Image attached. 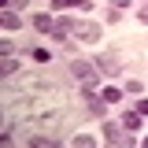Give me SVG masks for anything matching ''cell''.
<instances>
[{
	"mask_svg": "<svg viewBox=\"0 0 148 148\" xmlns=\"http://www.w3.org/2000/svg\"><path fill=\"white\" fill-rule=\"evenodd\" d=\"M122 126H126V130H133V133H137V130H141V115H137V111H130L126 119H122Z\"/></svg>",
	"mask_w": 148,
	"mask_h": 148,
	"instance_id": "obj_9",
	"label": "cell"
},
{
	"mask_svg": "<svg viewBox=\"0 0 148 148\" xmlns=\"http://www.w3.org/2000/svg\"><path fill=\"white\" fill-rule=\"evenodd\" d=\"M137 18H141V22L148 26V8H141V11H137Z\"/></svg>",
	"mask_w": 148,
	"mask_h": 148,
	"instance_id": "obj_16",
	"label": "cell"
},
{
	"mask_svg": "<svg viewBox=\"0 0 148 148\" xmlns=\"http://www.w3.org/2000/svg\"><path fill=\"white\" fill-rule=\"evenodd\" d=\"M108 4H111V8H126L130 0H108Z\"/></svg>",
	"mask_w": 148,
	"mask_h": 148,
	"instance_id": "obj_17",
	"label": "cell"
},
{
	"mask_svg": "<svg viewBox=\"0 0 148 148\" xmlns=\"http://www.w3.org/2000/svg\"><path fill=\"white\" fill-rule=\"evenodd\" d=\"M56 37H78L85 45H96L100 41V26L96 22H82V18H63L56 26Z\"/></svg>",
	"mask_w": 148,
	"mask_h": 148,
	"instance_id": "obj_1",
	"label": "cell"
},
{
	"mask_svg": "<svg viewBox=\"0 0 148 148\" xmlns=\"http://www.w3.org/2000/svg\"><path fill=\"white\" fill-rule=\"evenodd\" d=\"M119 96H122V92H119V89H111V85H108V89H104V96H100V100H108V104H115Z\"/></svg>",
	"mask_w": 148,
	"mask_h": 148,
	"instance_id": "obj_12",
	"label": "cell"
},
{
	"mask_svg": "<svg viewBox=\"0 0 148 148\" xmlns=\"http://www.w3.org/2000/svg\"><path fill=\"white\" fill-rule=\"evenodd\" d=\"M74 4L78 8H89V0H52V8H74Z\"/></svg>",
	"mask_w": 148,
	"mask_h": 148,
	"instance_id": "obj_11",
	"label": "cell"
},
{
	"mask_svg": "<svg viewBox=\"0 0 148 148\" xmlns=\"http://www.w3.org/2000/svg\"><path fill=\"white\" fill-rule=\"evenodd\" d=\"M145 148H148V137H145Z\"/></svg>",
	"mask_w": 148,
	"mask_h": 148,
	"instance_id": "obj_18",
	"label": "cell"
},
{
	"mask_svg": "<svg viewBox=\"0 0 148 148\" xmlns=\"http://www.w3.org/2000/svg\"><path fill=\"white\" fill-rule=\"evenodd\" d=\"M34 26H37V30H41V34H48V30H52V34H56V22H52V18H48V15H45V11H41V15H34Z\"/></svg>",
	"mask_w": 148,
	"mask_h": 148,
	"instance_id": "obj_5",
	"label": "cell"
},
{
	"mask_svg": "<svg viewBox=\"0 0 148 148\" xmlns=\"http://www.w3.org/2000/svg\"><path fill=\"white\" fill-rule=\"evenodd\" d=\"M122 122H104V137H108V141H119V137H122Z\"/></svg>",
	"mask_w": 148,
	"mask_h": 148,
	"instance_id": "obj_6",
	"label": "cell"
},
{
	"mask_svg": "<svg viewBox=\"0 0 148 148\" xmlns=\"http://www.w3.org/2000/svg\"><path fill=\"white\" fill-rule=\"evenodd\" d=\"M74 148H96V137H89V133H78V137H74Z\"/></svg>",
	"mask_w": 148,
	"mask_h": 148,
	"instance_id": "obj_10",
	"label": "cell"
},
{
	"mask_svg": "<svg viewBox=\"0 0 148 148\" xmlns=\"http://www.w3.org/2000/svg\"><path fill=\"white\" fill-rule=\"evenodd\" d=\"M8 4H11L15 11H22V8H26V0H8Z\"/></svg>",
	"mask_w": 148,
	"mask_h": 148,
	"instance_id": "obj_15",
	"label": "cell"
},
{
	"mask_svg": "<svg viewBox=\"0 0 148 148\" xmlns=\"http://www.w3.org/2000/svg\"><path fill=\"white\" fill-rule=\"evenodd\" d=\"M48 92H52V85L45 78H34V74L15 78V100H45Z\"/></svg>",
	"mask_w": 148,
	"mask_h": 148,
	"instance_id": "obj_2",
	"label": "cell"
},
{
	"mask_svg": "<svg viewBox=\"0 0 148 148\" xmlns=\"http://www.w3.org/2000/svg\"><path fill=\"white\" fill-rule=\"evenodd\" d=\"M30 56H34V59H41V63H48V59H52V56L45 52V48H34V52H30Z\"/></svg>",
	"mask_w": 148,
	"mask_h": 148,
	"instance_id": "obj_13",
	"label": "cell"
},
{
	"mask_svg": "<svg viewBox=\"0 0 148 148\" xmlns=\"http://www.w3.org/2000/svg\"><path fill=\"white\" fill-rule=\"evenodd\" d=\"M96 67H100V71H119V67H122V63H119V56H100V59H96Z\"/></svg>",
	"mask_w": 148,
	"mask_h": 148,
	"instance_id": "obj_4",
	"label": "cell"
},
{
	"mask_svg": "<svg viewBox=\"0 0 148 148\" xmlns=\"http://www.w3.org/2000/svg\"><path fill=\"white\" fill-rule=\"evenodd\" d=\"M137 115H141V119L148 115V100H141V104H137Z\"/></svg>",
	"mask_w": 148,
	"mask_h": 148,
	"instance_id": "obj_14",
	"label": "cell"
},
{
	"mask_svg": "<svg viewBox=\"0 0 148 148\" xmlns=\"http://www.w3.org/2000/svg\"><path fill=\"white\" fill-rule=\"evenodd\" d=\"M18 26H22V18H18L15 11H4V30L11 34V30H18Z\"/></svg>",
	"mask_w": 148,
	"mask_h": 148,
	"instance_id": "obj_7",
	"label": "cell"
},
{
	"mask_svg": "<svg viewBox=\"0 0 148 148\" xmlns=\"http://www.w3.org/2000/svg\"><path fill=\"white\" fill-rule=\"evenodd\" d=\"M22 148H59L56 137H45V133H18Z\"/></svg>",
	"mask_w": 148,
	"mask_h": 148,
	"instance_id": "obj_3",
	"label": "cell"
},
{
	"mask_svg": "<svg viewBox=\"0 0 148 148\" xmlns=\"http://www.w3.org/2000/svg\"><path fill=\"white\" fill-rule=\"evenodd\" d=\"M4 78H18V63L11 56H4Z\"/></svg>",
	"mask_w": 148,
	"mask_h": 148,
	"instance_id": "obj_8",
	"label": "cell"
}]
</instances>
